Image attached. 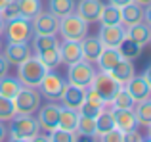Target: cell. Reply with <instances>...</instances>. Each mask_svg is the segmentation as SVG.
Wrapping results in <instances>:
<instances>
[{
	"mask_svg": "<svg viewBox=\"0 0 151 142\" xmlns=\"http://www.w3.org/2000/svg\"><path fill=\"white\" fill-rule=\"evenodd\" d=\"M101 140H105V142H121L122 140V133L119 131V129H111L109 133H105V135L101 136Z\"/></svg>",
	"mask_w": 151,
	"mask_h": 142,
	"instance_id": "f35d334b",
	"label": "cell"
},
{
	"mask_svg": "<svg viewBox=\"0 0 151 142\" xmlns=\"http://www.w3.org/2000/svg\"><path fill=\"white\" fill-rule=\"evenodd\" d=\"M4 33H6V41L8 42H29L33 38L35 31L31 25V19L27 17H14L8 19L4 25Z\"/></svg>",
	"mask_w": 151,
	"mask_h": 142,
	"instance_id": "5b68a950",
	"label": "cell"
},
{
	"mask_svg": "<svg viewBox=\"0 0 151 142\" xmlns=\"http://www.w3.org/2000/svg\"><path fill=\"white\" fill-rule=\"evenodd\" d=\"M149 42H151V37H149Z\"/></svg>",
	"mask_w": 151,
	"mask_h": 142,
	"instance_id": "816d5d0a",
	"label": "cell"
},
{
	"mask_svg": "<svg viewBox=\"0 0 151 142\" xmlns=\"http://www.w3.org/2000/svg\"><path fill=\"white\" fill-rule=\"evenodd\" d=\"M0 52H2V42H0Z\"/></svg>",
	"mask_w": 151,
	"mask_h": 142,
	"instance_id": "f907efd6",
	"label": "cell"
},
{
	"mask_svg": "<svg viewBox=\"0 0 151 142\" xmlns=\"http://www.w3.org/2000/svg\"><path fill=\"white\" fill-rule=\"evenodd\" d=\"M33 44H31V48H33V52H42V50H48V48H58L59 46V38L58 35H33Z\"/></svg>",
	"mask_w": 151,
	"mask_h": 142,
	"instance_id": "4316f807",
	"label": "cell"
},
{
	"mask_svg": "<svg viewBox=\"0 0 151 142\" xmlns=\"http://www.w3.org/2000/svg\"><path fill=\"white\" fill-rule=\"evenodd\" d=\"M6 138H8V129H6V125H4V121H0V142L6 140Z\"/></svg>",
	"mask_w": 151,
	"mask_h": 142,
	"instance_id": "ee69618b",
	"label": "cell"
},
{
	"mask_svg": "<svg viewBox=\"0 0 151 142\" xmlns=\"http://www.w3.org/2000/svg\"><path fill=\"white\" fill-rule=\"evenodd\" d=\"M8 73H10V64H8L6 58L0 54V79H2L4 75H8Z\"/></svg>",
	"mask_w": 151,
	"mask_h": 142,
	"instance_id": "60d3db41",
	"label": "cell"
},
{
	"mask_svg": "<svg viewBox=\"0 0 151 142\" xmlns=\"http://www.w3.org/2000/svg\"><path fill=\"white\" fill-rule=\"evenodd\" d=\"M96 133V117L78 113V123L77 131H75V138H92V135Z\"/></svg>",
	"mask_w": 151,
	"mask_h": 142,
	"instance_id": "cb8c5ba5",
	"label": "cell"
},
{
	"mask_svg": "<svg viewBox=\"0 0 151 142\" xmlns=\"http://www.w3.org/2000/svg\"><path fill=\"white\" fill-rule=\"evenodd\" d=\"M144 21H145V23H147V25L151 27V4L144 8Z\"/></svg>",
	"mask_w": 151,
	"mask_h": 142,
	"instance_id": "b9f144b4",
	"label": "cell"
},
{
	"mask_svg": "<svg viewBox=\"0 0 151 142\" xmlns=\"http://www.w3.org/2000/svg\"><path fill=\"white\" fill-rule=\"evenodd\" d=\"M124 29H126V37H128L130 41L138 42L140 46H147V44H149L151 27H149L145 21L136 23V25H130V27H124Z\"/></svg>",
	"mask_w": 151,
	"mask_h": 142,
	"instance_id": "7402d4cb",
	"label": "cell"
},
{
	"mask_svg": "<svg viewBox=\"0 0 151 142\" xmlns=\"http://www.w3.org/2000/svg\"><path fill=\"white\" fill-rule=\"evenodd\" d=\"M14 115H15L14 100H12V98L0 96V121H10Z\"/></svg>",
	"mask_w": 151,
	"mask_h": 142,
	"instance_id": "e575fe53",
	"label": "cell"
},
{
	"mask_svg": "<svg viewBox=\"0 0 151 142\" xmlns=\"http://www.w3.org/2000/svg\"><path fill=\"white\" fill-rule=\"evenodd\" d=\"M31 25H33L35 35H58L59 17H55L48 10H40L31 19Z\"/></svg>",
	"mask_w": 151,
	"mask_h": 142,
	"instance_id": "9c48e42d",
	"label": "cell"
},
{
	"mask_svg": "<svg viewBox=\"0 0 151 142\" xmlns=\"http://www.w3.org/2000/svg\"><path fill=\"white\" fill-rule=\"evenodd\" d=\"M10 2H12V0H0V12H2L4 8H6L8 4H10Z\"/></svg>",
	"mask_w": 151,
	"mask_h": 142,
	"instance_id": "7dc6e473",
	"label": "cell"
},
{
	"mask_svg": "<svg viewBox=\"0 0 151 142\" xmlns=\"http://www.w3.org/2000/svg\"><path fill=\"white\" fill-rule=\"evenodd\" d=\"M67 67H69L67 69V83H69V85L82 86V88L90 86L94 75H96L94 64H90V62H86V60H78V62H75V64L67 65Z\"/></svg>",
	"mask_w": 151,
	"mask_h": 142,
	"instance_id": "8992f818",
	"label": "cell"
},
{
	"mask_svg": "<svg viewBox=\"0 0 151 142\" xmlns=\"http://www.w3.org/2000/svg\"><path fill=\"white\" fill-rule=\"evenodd\" d=\"M21 81H19L17 77H12L10 73L4 75L2 79H0V96L4 98H12L14 100V96L21 90Z\"/></svg>",
	"mask_w": 151,
	"mask_h": 142,
	"instance_id": "484cf974",
	"label": "cell"
},
{
	"mask_svg": "<svg viewBox=\"0 0 151 142\" xmlns=\"http://www.w3.org/2000/svg\"><path fill=\"white\" fill-rule=\"evenodd\" d=\"M15 2H17V8H19V15L27 19H33L42 10L40 0H15Z\"/></svg>",
	"mask_w": 151,
	"mask_h": 142,
	"instance_id": "d6a6232c",
	"label": "cell"
},
{
	"mask_svg": "<svg viewBox=\"0 0 151 142\" xmlns=\"http://www.w3.org/2000/svg\"><path fill=\"white\" fill-rule=\"evenodd\" d=\"M111 129H115V121H113V115H111V109H101V113L96 117V133L92 135L94 140H101V136L105 133H109Z\"/></svg>",
	"mask_w": 151,
	"mask_h": 142,
	"instance_id": "603a6c76",
	"label": "cell"
},
{
	"mask_svg": "<svg viewBox=\"0 0 151 142\" xmlns=\"http://www.w3.org/2000/svg\"><path fill=\"white\" fill-rule=\"evenodd\" d=\"M88 27H90V23H86L84 19L78 17L73 12V14L59 19L58 33L63 41H82L88 35Z\"/></svg>",
	"mask_w": 151,
	"mask_h": 142,
	"instance_id": "277c9868",
	"label": "cell"
},
{
	"mask_svg": "<svg viewBox=\"0 0 151 142\" xmlns=\"http://www.w3.org/2000/svg\"><path fill=\"white\" fill-rule=\"evenodd\" d=\"M46 73H48V67L42 65V62L35 54L17 65V79L21 81L23 86H35V88H38V85H40L42 77Z\"/></svg>",
	"mask_w": 151,
	"mask_h": 142,
	"instance_id": "7a4b0ae2",
	"label": "cell"
},
{
	"mask_svg": "<svg viewBox=\"0 0 151 142\" xmlns=\"http://www.w3.org/2000/svg\"><path fill=\"white\" fill-rule=\"evenodd\" d=\"M98 23H101V25H122L121 23V8L113 6V4H103Z\"/></svg>",
	"mask_w": 151,
	"mask_h": 142,
	"instance_id": "4dcf8cb0",
	"label": "cell"
},
{
	"mask_svg": "<svg viewBox=\"0 0 151 142\" xmlns=\"http://www.w3.org/2000/svg\"><path fill=\"white\" fill-rule=\"evenodd\" d=\"M134 2H138V4H140V6H149V4H151V0H134Z\"/></svg>",
	"mask_w": 151,
	"mask_h": 142,
	"instance_id": "bcb514c9",
	"label": "cell"
},
{
	"mask_svg": "<svg viewBox=\"0 0 151 142\" xmlns=\"http://www.w3.org/2000/svg\"><path fill=\"white\" fill-rule=\"evenodd\" d=\"M144 21V6H140L138 2H128L126 6L121 8V23L124 27L136 25V23Z\"/></svg>",
	"mask_w": 151,
	"mask_h": 142,
	"instance_id": "ac0fdd59",
	"label": "cell"
},
{
	"mask_svg": "<svg viewBox=\"0 0 151 142\" xmlns=\"http://www.w3.org/2000/svg\"><path fill=\"white\" fill-rule=\"evenodd\" d=\"M10 121H12V125H10V129H8V136H10L12 140L27 142V140H33L35 136L40 133V125H38L37 117H33V115L15 113Z\"/></svg>",
	"mask_w": 151,
	"mask_h": 142,
	"instance_id": "6da1fadb",
	"label": "cell"
},
{
	"mask_svg": "<svg viewBox=\"0 0 151 142\" xmlns=\"http://www.w3.org/2000/svg\"><path fill=\"white\" fill-rule=\"evenodd\" d=\"M59 109H61V106L55 104L54 100H50L48 104L40 106L38 108V115H37V121L38 125H40V131H54L55 127H58V121H59Z\"/></svg>",
	"mask_w": 151,
	"mask_h": 142,
	"instance_id": "30bf717a",
	"label": "cell"
},
{
	"mask_svg": "<svg viewBox=\"0 0 151 142\" xmlns=\"http://www.w3.org/2000/svg\"><path fill=\"white\" fill-rule=\"evenodd\" d=\"M77 123H78V112L69 109V108H63V106H61V109H59L58 127L65 129V131H69V133H75V131H77Z\"/></svg>",
	"mask_w": 151,
	"mask_h": 142,
	"instance_id": "f1b7e54d",
	"label": "cell"
},
{
	"mask_svg": "<svg viewBox=\"0 0 151 142\" xmlns=\"http://www.w3.org/2000/svg\"><path fill=\"white\" fill-rule=\"evenodd\" d=\"M117 50L121 52V56L124 58V60L134 62V60H138V58H140V54H142V50H144V46H140L138 42H134V41H130L128 37H124V38L121 41V44L117 46Z\"/></svg>",
	"mask_w": 151,
	"mask_h": 142,
	"instance_id": "83f0119b",
	"label": "cell"
},
{
	"mask_svg": "<svg viewBox=\"0 0 151 142\" xmlns=\"http://www.w3.org/2000/svg\"><path fill=\"white\" fill-rule=\"evenodd\" d=\"M128 2H132V0H109V4H113V6H117V8L126 6Z\"/></svg>",
	"mask_w": 151,
	"mask_h": 142,
	"instance_id": "f6af8a7d",
	"label": "cell"
},
{
	"mask_svg": "<svg viewBox=\"0 0 151 142\" xmlns=\"http://www.w3.org/2000/svg\"><path fill=\"white\" fill-rule=\"evenodd\" d=\"M67 86V81L61 77L59 73H55L54 69H48V73L42 77L40 85H38V88H40V94L46 98V100H59V96L63 94V90H65Z\"/></svg>",
	"mask_w": 151,
	"mask_h": 142,
	"instance_id": "52a82bcc",
	"label": "cell"
},
{
	"mask_svg": "<svg viewBox=\"0 0 151 142\" xmlns=\"http://www.w3.org/2000/svg\"><path fill=\"white\" fill-rule=\"evenodd\" d=\"M122 140H136V142H140V140H144V136L138 133V129H134V131H130V133H124V135H122Z\"/></svg>",
	"mask_w": 151,
	"mask_h": 142,
	"instance_id": "ab89813d",
	"label": "cell"
},
{
	"mask_svg": "<svg viewBox=\"0 0 151 142\" xmlns=\"http://www.w3.org/2000/svg\"><path fill=\"white\" fill-rule=\"evenodd\" d=\"M0 15L4 17V21H8V19H14V17H19V8H17V2H15V0H12V2L8 4V6L4 8L2 12H0Z\"/></svg>",
	"mask_w": 151,
	"mask_h": 142,
	"instance_id": "74e56055",
	"label": "cell"
},
{
	"mask_svg": "<svg viewBox=\"0 0 151 142\" xmlns=\"http://www.w3.org/2000/svg\"><path fill=\"white\" fill-rule=\"evenodd\" d=\"M59 58L61 64L71 65L75 62L82 60V48H81V41H59Z\"/></svg>",
	"mask_w": 151,
	"mask_h": 142,
	"instance_id": "2e32d148",
	"label": "cell"
},
{
	"mask_svg": "<svg viewBox=\"0 0 151 142\" xmlns=\"http://www.w3.org/2000/svg\"><path fill=\"white\" fill-rule=\"evenodd\" d=\"M142 77L145 79V83H147V85L151 86V64H147V67L144 69V75H142Z\"/></svg>",
	"mask_w": 151,
	"mask_h": 142,
	"instance_id": "7bdbcfd3",
	"label": "cell"
},
{
	"mask_svg": "<svg viewBox=\"0 0 151 142\" xmlns=\"http://www.w3.org/2000/svg\"><path fill=\"white\" fill-rule=\"evenodd\" d=\"M4 25H6V21H4V17L0 15V35L4 33Z\"/></svg>",
	"mask_w": 151,
	"mask_h": 142,
	"instance_id": "c3c4849f",
	"label": "cell"
},
{
	"mask_svg": "<svg viewBox=\"0 0 151 142\" xmlns=\"http://www.w3.org/2000/svg\"><path fill=\"white\" fill-rule=\"evenodd\" d=\"M121 60H122V56L117 48H107V46H103V50H101L100 56H98L96 64H98V69L100 71H107V73H109Z\"/></svg>",
	"mask_w": 151,
	"mask_h": 142,
	"instance_id": "44dd1931",
	"label": "cell"
},
{
	"mask_svg": "<svg viewBox=\"0 0 151 142\" xmlns=\"http://www.w3.org/2000/svg\"><path fill=\"white\" fill-rule=\"evenodd\" d=\"M2 56L6 58V62L10 65H19L29 56H33V48H31L29 42H8Z\"/></svg>",
	"mask_w": 151,
	"mask_h": 142,
	"instance_id": "8fae6325",
	"label": "cell"
},
{
	"mask_svg": "<svg viewBox=\"0 0 151 142\" xmlns=\"http://www.w3.org/2000/svg\"><path fill=\"white\" fill-rule=\"evenodd\" d=\"M109 75L119 83V85H126V83H128L130 79L136 75V71H134V62L124 60V58H122V60L109 71Z\"/></svg>",
	"mask_w": 151,
	"mask_h": 142,
	"instance_id": "ffe728a7",
	"label": "cell"
},
{
	"mask_svg": "<svg viewBox=\"0 0 151 142\" xmlns=\"http://www.w3.org/2000/svg\"><path fill=\"white\" fill-rule=\"evenodd\" d=\"M35 56L42 62V65H46L48 69H55L59 64H61V58H59V48H48L42 50V52H37Z\"/></svg>",
	"mask_w": 151,
	"mask_h": 142,
	"instance_id": "836d02e7",
	"label": "cell"
},
{
	"mask_svg": "<svg viewBox=\"0 0 151 142\" xmlns=\"http://www.w3.org/2000/svg\"><path fill=\"white\" fill-rule=\"evenodd\" d=\"M90 86H92V88L103 98L105 106H109V100L113 98V94L117 92V90L121 88L122 85H119V83L115 81V79L111 77L107 71H96V75H94V79H92V83H90Z\"/></svg>",
	"mask_w": 151,
	"mask_h": 142,
	"instance_id": "ba28073f",
	"label": "cell"
},
{
	"mask_svg": "<svg viewBox=\"0 0 151 142\" xmlns=\"http://www.w3.org/2000/svg\"><path fill=\"white\" fill-rule=\"evenodd\" d=\"M40 106H42V94H40V90H37L35 86H21V90L14 96L15 113L35 115Z\"/></svg>",
	"mask_w": 151,
	"mask_h": 142,
	"instance_id": "3957f363",
	"label": "cell"
},
{
	"mask_svg": "<svg viewBox=\"0 0 151 142\" xmlns=\"http://www.w3.org/2000/svg\"><path fill=\"white\" fill-rule=\"evenodd\" d=\"M124 37H126L124 25H101L100 33H98V38L107 48H117Z\"/></svg>",
	"mask_w": 151,
	"mask_h": 142,
	"instance_id": "4fadbf2b",
	"label": "cell"
},
{
	"mask_svg": "<svg viewBox=\"0 0 151 142\" xmlns=\"http://www.w3.org/2000/svg\"><path fill=\"white\" fill-rule=\"evenodd\" d=\"M111 115H113V121H115V129H119L122 135L140 127L136 115H134V109H113L111 108Z\"/></svg>",
	"mask_w": 151,
	"mask_h": 142,
	"instance_id": "9a60e30c",
	"label": "cell"
},
{
	"mask_svg": "<svg viewBox=\"0 0 151 142\" xmlns=\"http://www.w3.org/2000/svg\"><path fill=\"white\" fill-rule=\"evenodd\" d=\"M103 108H105V106L94 104V102L84 100V102H82V106H81V109H78V113H84V115H90V117H98V115L101 113Z\"/></svg>",
	"mask_w": 151,
	"mask_h": 142,
	"instance_id": "8d00e7d4",
	"label": "cell"
},
{
	"mask_svg": "<svg viewBox=\"0 0 151 142\" xmlns=\"http://www.w3.org/2000/svg\"><path fill=\"white\" fill-rule=\"evenodd\" d=\"M126 88V92L132 96L134 102H140V100H145V98L151 96V86L145 83V79L142 75H134L126 85H122Z\"/></svg>",
	"mask_w": 151,
	"mask_h": 142,
	"instance_id": "e0dca14e",
	"label": "cell"
},
{
	"mask_svg": "<svg viewBox=\"0 0 151 142\" xmlns=\"http://www.w3.org/2000/svg\"><path fill=\"white\" fill-rule=\"evenodd\" d=\"M48 138L52 142H73V140H77L75 138V133H69V131L59 129V127H55L54 131L48 133Z\"/></svg>",
	"mask_w": 151,
	"mask_h": 142,
	"instance_id": "d590c367",
	"label": "cell"
},
{
	"mask_svg": "<svg viewBox=\"0 0 151 142\" xmlns=\"http://www.w3.org/2000/svg\"><path fill=\"white\" fill-rule=\"evenodd\" d=\"M81 48H82V60L90 62V64H96L98 56H100L101 50H103V44H101V41L98 37L86 35V37L81 41Z\"/></svg>",
	"mask_w": 151,
	"mask_h": 142,
	"instance_id": "d6986e66",
	"label": "cell"
},
{
	"mask_svg": "<svg viewBox=\"0 0 151 142\" xmlns=\"http://www.w3.org/2000/svg\"><path fill=\"white\" fill-rule=\"evenodd\" d=\"M75 4L77 0H48V12L55 15V17H65V15L75 12Z\"/></svg>",
	"mask_w": 151,
	"mask_h": 142,
	"instance_id": "f546056e",
	"label": "cell"
},
{
	"mask_svg": "<svg viewBox=\"0 0 151 142\" xmlns=\"http://www.w3.org/2000/svg\"><path fill=\"white\" fill-rule=\"evenodd\" d=\"M101 8H103L101 0H78L75 4V14L82 17L86 23H98Z\"/></svg>",
	"mask_w": 151,
	"mask_h": 142,
	"instance_id": "7c38bea8",
	"label": "cell"
},
{
	"mask_svg": "<svg viewBox=\"0 0 151 142\" xmlns=\"http://www.w3.org/2000/svg\"><path fill=\"white\" fill-rule=\"evenodd\" d=\"M84 90L86 88H82V86L69 85V83H67L63 94L59 96V106L78 112V109H81V106H82V102H84Z\"/></svg>",
	"mask_w": 151,
	"mask_h": 142,
	"instance_id": "5bb4252c",
	"label": "cell"
},
{
	"mask_svg": "<svg viewBox=\"0 0 151 142\" xmlns=\"http://www.w3.org/2000/svg\"><path fill=\"white\" fill-rule=\"evenodd\" d=\"M134 115L138 119V125L142 127H149L151 125V96L145 100H140L134 104Z\"/></svg>",
	"mask_w": 151,
	"mask_h": 142,
	"instance_id": "d4e9b609",
	"label": "cell"
},
{
	"mask_svg": "<svg viewBox=\"0 0 151 142\" xmlns=\"http://www.w3.org/2000/svg\"><path fill=\"white\" fill-rule=\"evenodd\" d=\"M147 129H149V131H147V138L151 140V125H149V127H147Z\"/></svg>",
	"mask_w": 151,
	"mask_h": 142,
	"instance_id": "681fc988",
	"label": "cell"
},
{
	"mask_svg": "<svg viewBox=\"0 0 151 142\" xmlns=\"http://www.w3.org/2000/svg\"><path fill=\"white\" fill-rule=\"evenodd\" d=\"M134 104H136V102H134L132 96L126 92L124 86H121V88H119L117 92L113 94V98L109 100V106H111L113 109H132Z\"/></svg>",
	"mask_w": 151,
	"mask_h": 142,
	"instance_id": "1f68e13d",
	"label": "cell"
}]
</instances>
